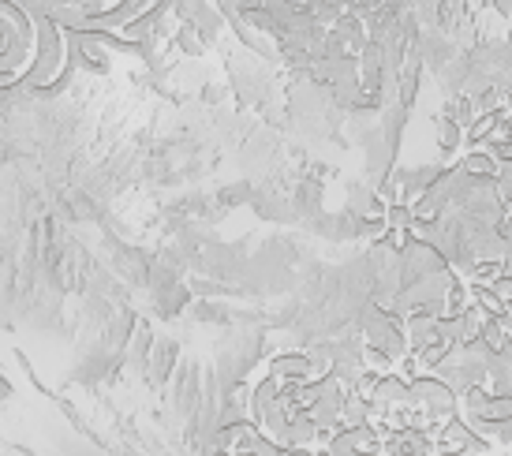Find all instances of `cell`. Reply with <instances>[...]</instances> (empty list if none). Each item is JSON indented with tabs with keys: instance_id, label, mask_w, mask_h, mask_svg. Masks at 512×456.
<instances>
[{
	"instance_id": "1",
	"label": "cell",
	"mask_w": 512,
	"mask_h": 456,
	"mask_svg": "<svg viewBox=\"0 0 512 456\" xmlns=\"http://www.w3.org/2000/svg\"><path fill=\"white\" fill-rule=\"evenodd\" d=\"M430 445H434V456H490V453H498V449L486 442V438H479V434H475L460 415L449 419L441 430H434V434H430Z\"/></svg>"
},
{
	"instance_id": "2",
	"label": "cell",
	"mask_w": 512,
	"mask_h": 456,
	"mask_svg": "<svg viewBox=\"0 0 512 456\" xmlns=\"http://www.w3.org/2000/svg\"><path fill=\"white\" fill-rule=\"evenodd\" d=\"M460 172L471 176V180H498L501 165L490 157V150H468V154L460 157Z\"/></svg>"
},
{
	"instance_id": "3",
	"label": "cell",
	"mask_w": 512,
	"mask_h": 456,
	"mask_svg": "<svg viewBox=\"0 0 512 456\" xmlns=\"http://www.w3.org/2000/svg\"><path fill=\"white\" fill-rule=\"evenodd\" d=\"M490 288H494V292H498V296H501L505 303H512V273H501V277H498V281H494Z\"/></svg>"
},
{
	"instance_id": "4",
	"label": "cell",
	"mask_w": 512,
	"mask_h": 456,
	"mask_svg": "<svg viewBox=\"0 0 512 456\" xmlns=\"http://www.w3.org/2000/svg\"><path fill=\"white\" fill-rule=\"evenodd\" d=\"M505 333H509V348H512V326H505Z\"/></svg>"
}]
</instances>
